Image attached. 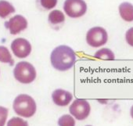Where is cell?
I'll list each match as a JSON object with an SVG mask.
<instances>
[{"instance_id":"52a82bcc","label":"cell","mask_w":133,"mask_h":126,"mask_svg":"<svg viewBox=\"0 0 133 126\" xmlns=\"http://www.w3.org/2000/svg\"><path fill=\"white\" fill-rule=\"evenodd\" d=\"M10 48L14 55L20 59L28 57L32 50L31 44L24 38H15L14 41H12Z\"/></svg>"},{"instance_id":"3957f363","label":"cell","mask_w":133,"mask_h":126,"mask_svg":"<svg viewBox=\"0 0 133 126\" xmlns=\"http://www.w3.org/2000/svg\"><path fill=\"white\" fill-rule=\"evenodd\" d=\"M36 70L29 62L21 61L14 69V76L17 81L22 84H30L36 78Z\"/></svg>"},{"instance_id":"ac0fdd59","label":"cell","mask_w":133,"mask_h":126,"mask_svg":"<svg viewBox=\"0 0 133 126\" xmlns=\"http://www.w3.org/2000/svg\"><path fill=\"white\" fill-rule=\"evenodd\" d=\"M8 117V109L0 106V126H4Z\"/></svg>"},{"instance_id":"8992f818","label":"cell","mask_w":133,"mask_h":126,"mask_svg":"<svg viewBox=\"0 0 133 126\" xmlns=\"http://www.w3.org/2000/svg\"><path fill=\"white\" fill-rule=\"evenodd\" d=\"M69 111L77 120L82 121L89 117L91 111V107L86 100L77 99L70 106Z\"/></svg>"},{"instance_id":"30bf717a","label":"cell","mask_w":133,"mask_h":126,"mask_svg":"<svg viewBox=\"0 0 133 126\" xmlns=\"http://www.w3.org/2000/svg\"><path fill=\"white\" fill-rule=\"evenodd\" d=\"M48 21L49 25L55 30L59 29L65 22L64 14L59 10H52L48 16Z\"/></svg>"},{"instance_id":"5bb4252c","label":"cell","mask_w":133,"mask_h":126,"mask_svg":"<svg viewBox=\"0 0 133 126\" xmlns=\"http://www.w3.org/2000/svg\"><path fill=\"white\" fill-rule=\"evenodd\" d=\"M0 62L4 64H10L11 65L14 63L10 52L4 45H0Z\"/></svg>"},{"instance_id":"2e32d148","label":"cell","mask_w":133,"mask_h":126,"mask_svg":"<svg viewBox=\"0 0 133 126\" xmlns=\"http://www.w3.org/2000/svg\"><path fill=\"white\" fill-rule=\"evenodd\" d=\"M7 126H29L28 121L25 120L18 117H14L9 121L7 122Z\"/></svg>"},{"instance_id":"4fadbf2b","label":"cell","mask_w":133,"mask_h":126,"mask_svg":"<svg viewBox=\"0 0 133 126\" xmlns=\"http://www.w3.org/2000/svg\"><path fill=\"white\" fill-rule=\"evenodd\" d=\"M94 56L97 59H105V60H114L115 55L113 51L107 48H103L99 49L94 54Z\"/></svg>"},{"instance_id":"e0dca14e","label":"cell","mask_w":133,"mask_h":126,"mask_svg":"<svg viewBox=\"0 0 133 126\" xmlns=\"http://www.w3.org/2000/svg\"><path fill=\"white\" fill-rule=\"evenodd\" d=\"M58 3V0H39V3L42 8L46 10L54 9Z\"/></svg>"},{"instance_id":"44dd1931","label":"cell","mask_w":133,"mask_h":126,"mask_svg":"<svg viewBox=\"0 0 133 126\" xmlns=\"http://www.w3.org/2000/svg\"><path fill=\"white\" fill-rule=\"evenodd\" d=\"M86 126H92V125H86Z\"/></svg>"},{"instance_id":"8fae6325","label":"cell","mask_w":133,"mask_h":126,"mask_svg":"<svg viewBox=\"0 0 133 126\" xmlns=\"http://www.w3.org/2000/svg\"><path fill=\"white\" fill-rule=\"evenodd\" d=\"M121 17L126 22L133 21V4L128 2H124L118 7Z\"/></svg>"},{"instance_id":"d6986e66","label":"cell","mask_w":133,"mask_h":126,"mask_svg":"<svg viewBox=\"0 0 133 126\" xmlns=\"http://www.w3.org/2000/svg\"><path fill=\"white\" fill-rule=\"evenodd\" d=\"M125 39H126V42L127 43L133 47V27L129 28L127 31H126V34H125Z\"/></svg>"},{"instance_id":"5b68a950","label":"cell","mask_w":133,"mask_h":126,"mask_svg":"<svg viewBox=\"0 0 133 126\" xmlns=\"http://www.w3.org/2000/svg\"><path fill=\"white\" fill-rule=\"evenodd\" d=\"M87 44L93 48H98L105 45L108 41V34L106 29L96 26L90 28L86 34Z\"/></svg>"},{"instance_id":"ffe728a7","label":"cell","mask_w":133,"mask_h":126,"mask_svg":"<svg viewBox=\"0 0 133 126\" xmlns=\"http://www.w3.org/2000/svg\"><path fill=\"white\" fill-rule=\"evenodd\" d=\"M130 114H131V117L133 118V105H132V107H131V110H130Z\"/></svg>"},{"instance_id":"6da1fadb","label":"cell","mask_w":133,"mask_h":126,"mask_svg":"<svg viewBox=\"0 0 133 126\" xmlns=\"http://www.w3.org/2000/svg\"><path fill=\"white\" fill-rule=\"evenodd\" d=\"M76 54L72 48L66 45L56 47L51 52L52 66L59 71H66L72 68L76 62Z\"/></svg>"},{"instance_id":"9a60e30c","label":"cell","mask_w":133,"mask_h":126,"mask_svg":"<svg viewBox=\"0 0 133 126\" xmlns=\"http://www.w3.org/2000/svg\"><path fill=\"white\" fill-rule=\"evenodd\" d=\"M59 126H75V120L70 114H64L58 120Z\"/></svg>"},{"instance_id":"7a4b0ae2","label":"cell","mask_w":133,"mask_h":126,"mask_svg":"<svg viewBox=\"0 0 133 126\" xmlns=\"http://www.w3.org/2000/svg\"><path fill=\"white\" fill-rule=\"evenodd\" d=\"M13 107L17 114L24 117H32L37 109L35 100L27 94L18 95L14 101Z\"/></svg>"},{"instance_id":"7c38bea8","label":"cell","mask_w":133,"mask_h":126,"mask_svg":"<svg viewBox=\"0 0 133 126\" xmlns=\"http://www.w3.org/2000/svg\"><path fill=\"white\" fill-rule=\"evenodd\" d=\"M15 7L6 0H0V17L6 18L15 13Z\"/></svg>"},{"instance_id":"ba28073f","label":"cell","mask_w":133,"mask_h":126,"mask_svg":"<svg viewBox=\"0 0 133 126\" xmlns=\"http://www.w3.org/2000/svg\"><path fill=\"white\" fill-rule=\"evenodd\" d=\"M28 25L27 19L20 14L12 17L8 21L5 22V27L10 31L11 35H16L24 31Z\"/></svg>"},{"instance_id":"277c9868","label":"cell","mask_w":133,"mask_h":126,"mask_svg":"<svg viewBox=\"0 0 133 126\" xmlns=\"http://www.w3.org/2000/svg\"><path fill=\"white\" fill-rule=\"evenodd\" d=\"M63 8L66 16L74 19L84 16L88 9L85 0H65Z\"/></svg>"},{"instance_id":"9c48e42d","label":"cell","mask_w":133,"mask_h":126,"mask_svg":"<svg viewBox=\"0 0 133 126\" xmlns=\"http://www.w3.org/2000/svg\"><path fill=\"white\" fill-rule=\"evenodd\" d=\"M52 99L53 103L59 107L68 106L73 99V95L62 89H57L53 91L52 94Z\"/></svg>"}]
</instances>
